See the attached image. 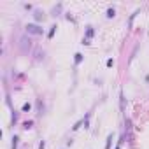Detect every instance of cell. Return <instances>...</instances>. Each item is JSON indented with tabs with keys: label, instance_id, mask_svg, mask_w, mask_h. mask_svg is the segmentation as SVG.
Returning a JSON list of instances; mask_svg holds the SVG:
<instances>
[{
	"label": "cell",
	"instance_id": "1",
	"mask_svg": "<svg viewBox=\"0 0 149 149\" xmlns=\"http://www.w3.org/2000/svg\"><path fill=\"white\" fill-rule=\"evenodd\" d=\"M25 30H26V33H30V35H42V33H44V28L39 26V25H35V23H28V25L25 26Z\"/></svg>",
	"mask_w": 149,
	"mask_h": 149
},
{
	"label": "cell",
	"instance_id": "2",
	"mask_svg": "<svg viewBox=\"0 0 149 149\" xmlns=\"http://www.w3.org/2000/svg\"><path fill=\"white\" fill-rule=\"evenodd\" d=\"M95 35V30H93V26H86V35H84V39H91V37Z\"/></svg>",
	"mask_w": 149,
	"mask_h": 149
},
{
	"label": "cell",
	"instance_id": "3",
	"mask_svg": "<svg viewBox=\"0 0 149 149\" xmlns=\"http://www.w3.org/2000/svg\"><path fill=\"white\" fill-rule=\"evenodd\" d=\"M18 144H20V137L14 135V137H12V146H11V149H18Z\"/></svg>",
	"mask_w": 149,
	"mask_h": 149
},
{
	"label": "cell",
	"instance_id": "4",
	"mask_svg": "<svg viewBox=\"0 0 149 149\" xmlns=\"http://www.w3.org/2000/svg\"><path fill=\"white\" fill-rule=\"evenodd\" d=\"M110 146H112V133L107 135V142H105V149H110Z\"/></svg>",
	"mask_w": 149,
	"mask_h": 149
},
{
	"label": "cell",
	"instance_id": "5",
	"mask_svg": "<svg viewBox=\"0 0 149 149\" xmlns=\"http://www.w3.org/2000/svg\"><path fill=\"white\" fill-rule=\"evenodd\" d=\"M21 110H23V112H30V110H32V104H23V107H21Z\"/></svg>",
	"mask_w": 149,
	"mask_h": 149
},
{
	"label": "cell",
	"instance_id": "6",
	"mask_svg": "<svg viewBox=\"0 0 149 149\" xmlns=\"http://www.w3.org/2000/svg\"><path fill=\"white\" fill-rule=\"evenodd\" d=\"M105 16H107L109 20H110V18H114V16H116V11H114L112 7H110V9H107V14H105Z\"/></svg>",
	"mask_w": 149,
	"mask_h": 149
},
{
	"label": "cell",
	"instance_id": "7",
	"mask_svg": "<svg viewBox=\"0 0 149 149\" xmlns=\"http://www.w3.org/2000/svg\"><path fill=\"white\" fill-rule=\"evenodd\" d=\"M35 20H37V21L44 20V12H41V11H35Z\"/></svg>",
	"mask_w": 149,
	"mask_h": 149
},
{
	"label": "cell",
	"instance_id": "8",
	"mask_svg": "<svg viewBox=\"0 0 149 149\" xmlns=\"http://www.w3.org/2000/svg\"><path fill=\"white\" fill-rule=\"evenodd\" d=\"M83 58H84V56H83L81 53H76V67H77V65H79V63L83 62Z\"/></svg>",
	"mask_w": 149,
	"mask_h": 149
},
{
	"label": "cell",
	"instance_id": "9",
	"mask_svg": "<svg viewBox=\"0 0 149 149\" xmlns=\"http://www.w3.org/2000/svg\"><path fill=\"white\" fill-rule=\"evenodd\" d=\"M54 32H56V25H53V26H51V30H49V33H47V37H49V39H53V35H54Z\"/></svg>",
	"mask_w": 149,
	"mask_h": 149
},
{
	"label": "cell",
	"instance_id": "10",
	"mask_svg": "<svg viewBox=\"0 0 149 149\" xmlns=\"http://www.w3.org/2000/svg\"><path fill=\"white\" fill-rule=\"evenodd\" d=\"M32 125H33V121H26V123L23 125V128H25V130H28V128H32Z\"/></svg>",
	"mask_w": 149,
	"mask_h": 149
},
{
	"label": "cell",
	"instance_id": "11",
	"mask_svg": "<svg viewBox=\"0 0 149 149\" xmlns=\"http://www.w3.org/2000/svg\"><path fill=\"white\" fill-rule=\"evenodd\" d=\"M137 14H139V11H135V12H133L132 16H130V25H132V21L135 20V16H137Z\"/></svg>",
	"mask_w": 149,
	"mask_h": 149
},
{
	"label": "cell",
	"instance_id": "12",
	"mask_svg": "<svg viewBox=\"0 0 149 149\" xmlns=\"http://www.w3.org/2000/svg\"><path fill=\"white\" fill-rule=\"evenodd\" d=\"M112 65H114V60L109 58V60H107V67H112Z\"/></svg>",
	"mask_w": 149,
	"mask_h": 149
},
{
	"label": "cell",
	"instance_id": "13",
	"mask_svg": "<svg viewBox=\"0 0 149 149\" xmlns=\"http://www.w3.org/2000/svg\"><path fill=\"white\" fill-rule=\"evenodd\" d=\"M39 149H46V142H44V140H41V144H39Z\"/></svg>",
	"mask_w": 149,
	"mask_h": 149
},
{
	"label": "cell",
	"instance_id": "14",
	"mask_svg": "<svg viewBox=\"0 0 149 149\" xmlns=\"http://www.w3.org/2000/svg\"><path fill=\"white\" fill-rule=\"evenodd\" d=\"M114 149H121V146H119V144H118V146H116V147H114Z\"/></svg>",
	"mask_w": 149,
	"mask_h": 149
}]
</instances>
